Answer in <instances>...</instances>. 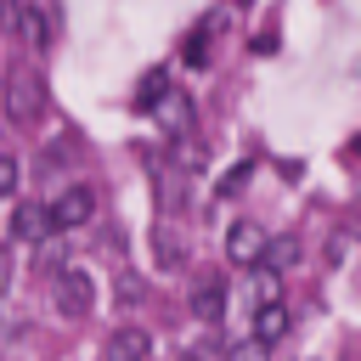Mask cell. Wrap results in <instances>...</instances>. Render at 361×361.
<instances>
[{"instance_id": "1", "label": "cell", "mask_w": 361, "mask_h": 361, "mask_svg": "<svg viewBox=\"0 0 361 361\" xmlns=\"http://www.w3.org/2000/svg\"><path fill=\"white\" fill-rule=\"evenodd\" d=\"M51 299H56V310L62 316H90V305H96V282H90V271H79V265H62V271H51Z\"/></svg>"}, {"instance_id": "2", "label": "cell", "mask_w": 361, "mask_h": 361, "mask_svg": "<svg viewBox=\"0 0 361 361\" xmlns=\"http://www.w3.org/2000/svg\"><path fill=\"white\" fill-rule=\"evenodd\" d=\"M90 214H96V192H90V186H68V192L51 203V226H56V231H79V226H90Z\"/></svg>"}, {"instance_id": "3", "label": "cell", "mask_w": 361, "mask_h": 361, "mask_svg": "<svg viewBox=\"0 0 361 361\" xmlns=\"http://www.w3.org/2000/svg\"><path fill=\"white\" fill-rule=\"evenodd\" d=\"M6 107H11V118H39V107H45V85H39V73L34 68H23V73H11V90H6Z\"/></svg>"}, {"instance_id": "4", "label": "cell", "mask_w": 361, "mask_h": 361, "mask_svg": "<svg viewBox=\"0 0 361 361\" xmlns=\"http://www.w3.org/2000/svg\"><path fill=\"white\" fill-rule=\"evenodd\" d=\"M265 226H254V220H237L231 231H226V259L231 265H259L265 259Z\"/></svg>"}, {"instance_id": "5", "label": "cell", "mask_w": 361, "mask_h": 361, "mask_svg": "<svg viewBox=\"0 0 361 361\" xmlns=\"http://www.w3.org/2000/svg\"><path fill=\"white\" fill-rule=\"evenodd\" d=\"M147 355H152V333H147V327L124 322V327H113V333H107L102 361H147Z\"/></svg>"}, {"instance_id": "6", "label": "cell", "mask_w": 361, "mask_h": 361, "mask_svg": "<svg viewBox=\"0 0 361 361\" xmlns=\"http://www.w3.org/2000/svg\"><path fill=\"white\" fill-rule=\"evenodd\" d=\"M299 254H305V243H299L293 231H282V237H271V243H265L259 271H276V276H282V271H293V265H299Z\"/></svg>"}, {"instance_id": "7", "label": "cell", "mask_w": 361, "mask_h": 361, "mask_svg": "<svg viewBox=\"0 0 361 361\" xmlns=\"http://www.w3.org/2000/svg\"><path fill=\"white\" fill-rule=\"evenodd\" d=\"M192 316H197V322H220V316H226V282H220V276H209V282L192 288Z\"/></svg>"}, {"instance_id": "8", "label": "cell", "mask_w": 361, "mask_h": 361, "mask_svg": "<svg viewBox=\"0 0 361 361\" xmlns=\"http://www.w3.org/2000/svg\"><path fill=\"white\" fill-rule=\"evenodd\" d=\"M164 96H169V73H164V68H147V73L135 79V113H158Z\"/></svg>"}, {"instance_id": "9", "label": "cell", "mask_w": 361, "mask_h": 361, "mask_svg": "<svg viewBox=\"0 0 361 361\" xmlns=\"http://www.w3.org/2000/svg\"><path fill=\"white\" fill-rule=\"evenodd\" d=\"M11 231H17V237H28V243H34V237H45V231H56V226H51V203H17Z\"/></svg>"}, {"instance_id": "10", "label": "cell", "mask_w": 361, "mask_h": 361, "mask_svg": "<svg viewBox=\"0 0 361 361\" xmlns=\"http://www.w3.org/2000/svg\"><path fill=\"white\" fill-rule=\"evenodd\" d=\"M288 327H293L288 305H259V310H254V338H259V344H276V338H288Z\"/></svg>"}, {"instance_id": "11", "label": "cell", "mask_w": 361, "mask_h": 361, "mask_svg": "<svg viewBox=\"0 0 361 361\" xmlns=\"http://www.w3.org/2000/svg\"><path fill=\"white\" fill-rule=\"evenodd\" d=\"M158 118H164V130L180 141V135L192 130V102H186L180 90H169V96H164V107H158Z\"/></svg>"}, {"instance_id": "12", "label": "cell", "mask_w": 361, "mask_h": 361, "mask_svg": "<svg viewBox=\"0 0 361 361\" xmlns=\"http://www.w3.org/2000/svg\"><path fill=\"white\" fill-rule=\"evenodd\" d=\"M17 28H23V39H28V45H45V34H51V17H45L39 6H17Z\"/></svg>"}, {"instance_id": "13", "label": "cell", "mask_w": 361, "mask_h": 361, "mask_svg": "<svg viewBox=\"0 0 361 361\" xmlns=\"http://www.w3.org/2000/svg\"><path fill=\"white\" fill-rule=\"evenodd\" d=\"M152 254H158V265H169V271H175L186 248L175 243V231H169V226H152Z\"/></svg>"}, {"instance_id": "14", "label": "cell", "mask_w": 361, "mask_h": 361, "mask_svg": "<svg viewBox=\"0 0 361 361\" xmlns=\"http://www.w3.org/2000/svg\"><path fill=\"white\" fill-rule=\"evenodd\" d=\"M259 305H282V276L276 271H254V310Z\"/></svg>"}, {"instance_id": "15", "label": "cell", "mask_w": 361, "mask_h": 361, "mask_svg": "<svg viewBox=\"0 0 361 361\" xmlns=\"http://www.w3.org/2000/svg\"><path fill=\"white\" fill-rule=\"evenodd\" d=\"M248 175H254V164H237V169H226V180H214V192H220V197H231V192H243V186H248Z\"/></svg>"}, {"instance_id": "16", "label": "cell", "mask_w": 361, "mask_h": 361, "mask_svg": "<svg viewBox=\"0 0 361 361\" xmlns=\"http://www.w3.org/2000/svg\"><path fill=\"white\" fill-rule=\"evenodd\" d=\"M11 192H17V158L0 152V197H11Z\"/></svg>"}, {"instance_id": "17", "label": "cell", "mask_w": 361, "mask_h": 361, "mask_svg": "<svg viewBox=\"0 0 361 361\" xmlns=\"http://www.w3.org/2000/svg\"><path fill=\"white\" fill-rule=\"evenodd\" d=\"M231 361H265V344L248 338V344H231Z\"/></svg>"}, {"instance_id": "18", "label": "cell", "mask_w": 361, "mask_h": 361, "mask_svg": "<svg viewBox=\"0 0 361 361\" xmlns=\"http://www.w3.org/2000/svg\"><path fill=\"white\" fill-rule=\"evenodd\" d=\"M203 39H209V34H203V28H197V34H192V39H186V62H192V68H203V56H209V51H203Z\"/></svg>"}, {"instance_id": "19", "label": "cell", "mask_w": 361, "mask_h": 361, "mask_svg": "<svg viewBox=\"0 0 361 361\" xmlns=\"http://www.w3.org/2000/svg\"><path fill=\"white\" fill-rule=\"evenodd\" d=\"M118 299L135 305V299H141V282H135V276H118Z\"/></svg>"}, {"instance_id": "20", "label": "cell", "mask_w": 361, "mask_h": 361, "mask_svg": "<svg viewBox=\"0 0 361 361\" xmlns=\"http://www.w3.org/2000/svg\"><path fill=\"white\" fill-rule=\"evenodd\" d=\"M11 17H17V11H11V6H6V0H0V28H6V23H11Z\"/></svg>"}, {"instance_id": "21", "label": "cell", "mask_w": 361, "mask_h": 361, "mask_svg": "<svg viewBox=\"0 0 361 361\" xmlns=\"http://www.w3.org/2000/svg\"><path fill=\"white\" fill-rule=\"evenodd\" d=\"M355 152H361V141H355Z\"/></svg>"}]
</instances>
